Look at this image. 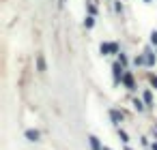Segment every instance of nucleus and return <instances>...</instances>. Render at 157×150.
<instances>
[{"instance_id":"obj_8","label":"nucleus","mask_w":157,"mask_h":150,"mask_svg":"<svg viewBox=\"0 0 157 150\" xmlns=\"http://www.w3.org/2000/svg\"><path fill=\"white\" fill-rule=\"evenodd\" d=\"M93 24H95V21H93V17H86V21H84V26H86V28H93Z\"/></svg>"},{"instance_id":"obj_4","label":"nucleus","mask_w":157,"mask_h":150,"mask_svg":"<svg viewBox=\"0 0 157 150\" xmlns=\"http://www.w3.org/2000/svg\"><path fill=\"white\" fill-rule=\"evenodd\" d=\"M26 137H28L30 142H37V139H39V131H32V129H28V131H26Z\"/></svg>"},{"instance_id":"obj_5","label":"nucleus","mask_w":157,"mask_h":150,"mask_svg":"<svg viewBox=\"0 0 157 150\" xmlns=\"http://www.w3.org/2000/svg\"><path fill=\"white\" fill-rule=\"evenodd\" d=\"M37 69L43 73V71H45V60H43V56H37Z\"/></svg>"},{"instance_id":"obj_13","label":"nucleus","mask_w":157,"mask_h":150,"mask_svg":"<svg viewBox=\"0 0 157 150\" xmlns=\"http://www.w3.org/2000/svg\"><path fill=\"white\" fill-rule=\"evenodd\" d=\"M151 84H153L155 88H157V77H155V75H151Z\"/></svg>"},{"instance_id":"obj_3","label":"nucleus","mask_w":157,"mask_h":150,"mask_svg":"<svg viewBox=\"0 0 157 150\" xmlns=\"http://www.w3.org/2000/svg\"><path fill=\"white\" fill-rule=\"evenodd\" d=\"M112 71H114V82H119V80H121V75H123L121 64H114V67H112Z\"/></svg>"},{"instance_id":"obj_7","label":"nucleus","mask_w":157,"mask_h":150,"mask_svg":"<svg viewBox=\"0 0 157 150\" xmlns=\"http://www.w3.org/2000/svg\"><path fill=\"white\" fill-rule=\"evenodd\" d=\"M121 118H123V114H119V112H112V120H114V122H121Z\"/></svg>"},{"instance_id":"obj_2","label":"nucleus","mask_w":157,"mask_h":150,"mask_svg":"<svg viewBox=\"0 0 157 150\" xmlns=\"http://www.w3.org/2000/svg\"><path fill=\"white\" fill-rule=\"evenodd\" d=\"M88 142H91V148H93V150H103V146L99 144V139H97L95 135H91V137H88Z\"/></svg>"},{"instance_id":"obj_11","label":"nucleus","mask_w":157,"mask_h":150,"mask_svg":"<svg viewBox=\"0 0 157 150\" xmlns=\"http://www.w3.org/2000/svg\"><path fill=\"white\" fill-rule=\"evenodd\" d=\"M144 101H146V103H151V101H153V96H151V92H144Z\"/></svg>"},{"instance_id":"obj_14","label":"nucleus","mask_w":157,"mask_h":150,"mask_svg":"<svg viewBox=\"0 0 157 150\" xmlns=\"http://www.w3.org/2000/svg\"><path fill=\"white\" fill-rule=\"evenodd\" d=\"M103 150H112V148H108V146H103Z\"/></svg>"},{"instance_id":"obj_1","label":"nucleus","mask_w":157,"mask_h":150,"mask_svg":"<svg viewBox=\"0 0 157 150\" xmlns=\"http://www.w3.org/2000/svg\"><path fill=\"white\" fill-rule=\"evenodd\" d=\"M101 54H119L116 43H101Z\"/></svg>"},{"instance_id":"obj_15","label":"nucleus","mask_w":157,"mask_h":150,"mask_svg":"<svg viewBox=\"0 0 157 150\" xmlns=\"http://www.w3.org/2000/svg\"><path fill=\"white\" fill-rule=\"evenodd\" d=\"M146 2H151V0H146Z\"/></svg>"},{"instance_id":"obj_9","label":"nucleus","mask_w":157,"mask_h":150,"mask_svg":"<svg viewBox=\"0 0 157 150\" xmlns=\"http://www.w3.org/2000/svg\"><path fill=\"white\" fill-rule=\"evenodd\" d=\"M133 107H136V109H138V112H140V109H142V107H144V105H142V103H140V101H138V99H136V101H133Z\"/></svg>"},{"instance_id":"obj_12","label":"nucleus","mask_w":157,"mask_h":150,"mask_svg":"<svg viewBox=\"0 0 157 150\" xmlns=\"http://www.w3.org/2000/svg\"><path fill=\"white\" fill-rule=\"evenodd\" d=\"M119 135H121V139H123V142H129V139H127V133H125V131H119Z\"/></svg>"},{"instance_id":"obj_16","label":"nucleus","mask_w":157,"mask_h":150,"mask_svg":"<svg viewBox=\"0 0 157 150\" xmlns=\"http://www.w3.org/2000/svg\"><path fill=\"white\" fill-rule=\"evenodd\" d=\"M127 150H131V148H127Z\"/></svg>"},{"instance_id":"obj_6","label":"nucleus","mask_w":157,"mask_h":150,"mask_svg":"<svg viewBox=\"0 0 157 150\" xmlns=\"http://www.w3.org/2000/svg\"><path fill=\"white\" fill-rule=\"evenodd\" d=\"M123 82H125V86H127V88H133V80H131V75H129V73H125V75H123Z\"/></svg>"},{"instance_id":"obj_10","label":"nucleus","mask_w":157,"mask_h":150,"mask_svg":"<svg viewBox=\"0 0 157 150\" xmlns=\"http://www.w3.org/2000/svg\"><path fill=\"white\" fill-rule=\"evenodd\" d=\"M151 43L157 45V32H151Z\"/></svg>"}]
</instances>
